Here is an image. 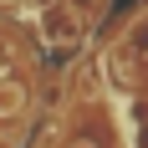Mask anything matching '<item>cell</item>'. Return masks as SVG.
<instances>
[{"label":"cell","mask_w":148,"mask_h":148,"mask_svg":"<svg viewBox=\"0 0 148 148\" xmlns=\"http://www.w3.org/2000/svg\"><path fill=\"white\" fill-rule=\"evenodd\" d=\"M26 107V92L15 87V82H0V118H15Z\"/></svg>","instance_id":"obj_1"},{"label":"cell","mask_w":148,"mask_h":148,"mask_svg":"<svg viewBox=\"0 0 148 148\" xmlns=\"http://www.w3.org/2000/svg\"><path fill=\"white\" fill-rule=\"evenodd\" d=\"M46 31H51V41H77V21L66 10H51V21H46Z\"/></svg>","instance_id":"obj_2"},{"label":"cell","mask_w":148,"mask_h":148,"mask_svg":"<svg viewBox=\"0 0 148 148\" xmlns=\"http://www.w3.org/2000/svg\"><path fill=\"white\" fill-rule=\"evenodd\" d=\"M77 148H92V143H77Z\"/></svg>","instance_id":"obj_3"}]
</instances>
